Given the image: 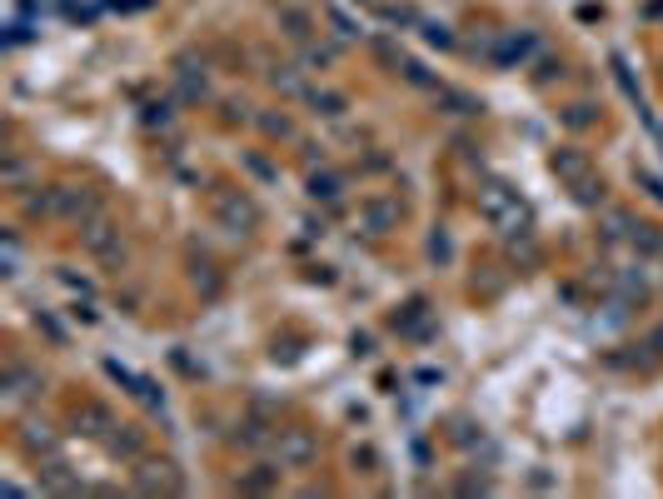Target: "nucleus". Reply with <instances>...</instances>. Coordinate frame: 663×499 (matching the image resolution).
I'll use <instances>...</instances> for the list:
<instances>
[{"label": "nucleus", "instance_id": "f257e3e1", "mask_svg": "<svg viewBox=\"0 0 663 499\" xmlns=\"http://www.w3.org/2000/svg\"><path fill=\"white\" fill-rule=\"evenodd\" d=\"M549 170H554L559 185L574 195V205H584V210H604V205H609L604 175L594 170L589 150H579V145H559V150L549 155Z\"/></svg>", "mask_w": 663, "mask_h": 499}, {"label": "nucleus", "instance_id": "f03ea898", "mask_svg": "<svg viewBox=\"0 0 663 499\" xmlns=\"http://www.w3.org/2000/svg\"><path fill=\"white\" fill-rule=\"evenodd\" d=\"M474 205H479V215H484L499 235H524V230L534 225L529 200H524L509 180H484V185H479V195H474Z\"/></svg>", "mask_w": 663, "mask_h": 499}, {"label": "nucleus", "instance_id": "7ed1b4c3", "mask_svg": "<svg viewBox=\"0 0 663 499\" xmlns=\"http://www.w3.org/2000/svg\"><path fill=\"white\" fill-rule=\"evenodd\" d=\"M210 215H215V225L220 230H230V235H255L260 230V205H255V195L245 190V185H215L210 190Z\"/></svg>", "mask_w": 663, "mask_h": 499}, {"label": "nucleus", "instance_id": "20e7f679", "mask_svg": "<svg viewBox=\"0 0 663 499\" xmlns=\"http://www.w3.org/2000/svg\"><path fill=\"white\" fill-rule=\"evenodd\" d=\"M80 250H85L90 260L120 270V265H125V235H120V220L105 215V210H100L95 220H85V225H80Z\"/></svg>", "mask_w": 663, "mask_h": 499}, {"label": "nucleus", "instance_id": "39448f33", "mask_svg": "<svg viewBox=\"0 0 663 499\" xmlns=\"http://www.w3.org/2000/svg\"><path fill=\"white\" fill-rule=\"evenodd\" d=\"M130 485H135V495H180L185 490L180 465L165 460V455H140L135 470H130Z\"/></svg>", "mask_w": 663, "mask_h": 499}, {"label": "nucleus", "instance_id": "423d86ee", "mask_svg": "<svg viewBox=\"0 0 663 499\" xmlns=\"http://www.w3.org/2000/svg\"><path fill=\"white\" fill-rule=\"evenodd\" d=\"M100 210H105V205H100L95 190H85V185H50V220L85 225V220H95Z\"/></svg>", "mask_w": 663, "mask_h": 499}, {"label": "nucleus", "instance_id": "0eeeda50", "mask_svg": "<svg viewBox=\"0 0 663 499\" xmlns=\"http://www.w3.org/2000/svg\"><path fill=\"white\" fill-rule=\"evenodd\" d=\"M320 460V435L315 430H280L275 435V465L280 470H310Z\"/></svg>", "mask_w": 663, "mask_h": 499}, {"label": "nucleus", "instance_id": "6e6552de", "mask_svg": "<svg viewBox=\"0 0 663 499\" xmlns=\"http://www.w3.org/2000/svg\"><path fill=\"white\" fill-rule=\"evenodd\" d=\"M399 220H404V205H399L394 195H369V200L359 205V230H364L369 240H384L389 230H399Z\"/></svg>", "mask_w": 663, "mask_h": 499}, {"label": "nucleus", "instance_id": "1a4fd4ad", "mask_svg": "<svg viewBox=\"0 0 663 499\" xmlns=\"http://www.w3.org/2000/svg\"><path fill=\"white\" fill-rule=\"evenodd\" d=\"M40 390H45V380H40L30 365H20V360L5 365V375H0V400H5V410H20V405L35 400Z\"/></svg>", "mask_w": 663, "mask_h": 499}, {"label": "nucleus", "instance_id": "9d476101", "mask_svg": "<svg viewBox=\"0 0 663 499\" xmlns=\"http://www.w3.org/2000/svg\"><path fill=\"white\" fill-rule=\"evenodd\" d=\"M100 445H105V455H115V460L135 465V460L145 455V430H140V425H115Z\"/></svg>", "mask_w": 663, "mask_h": 499}, {"label": "nucleus", "instance_id": "9b49d317", "mask_svg": "<svg viewBox=\"0 0 663 499\" xmlns=\"http://www.w3.org/2000/svg\"><path fill=\"white\" fill-rule=\"evenodd\" d=\"M275 25H280V35L295 40V45H310V40H315V15H310L305 5H280V10H275Z\"/></svg>", "mask_w": 663, "mask_h": 499}, {"label": "nucleus", "instance_id": "f8f14e48", "mask_svg": "<svg viewBox=\"0 0 663 499\" xmlns=\"http://www.w3.org/2000/svg\"><path fill=\"white\" fill-rule=\"evenodd\" d=\"M20 450L35 455V460H40V455L55 460V455H60V435H55L45 420H25V425H20Z\"/></svg>", "mask_w": 663, "mask_h": 499}, {"label": "nucleus", "instance_id": "ddd939ff", "mask_svg": "<svg viewBox=\"0 0 663 499\" xmlns=\"http://www.w3.org/2000/svg\"><path fill=\"white\" fill-rule=\"evenodd\" d=\"M75 430H80L85 440H105V435L115 430V415H110L100 400H85V405H75Z\"/></svg>", "mask_w": 663, "mask_h": 499}, {"label": "nucleus", "instance_id": "4468645a", "mask_svg": "<svg viewBox=\"0 0 663 499\" xmlns=\"http://www.w3.org/2000/svg\"><path fill=\"white\" fill-rule=\"evenodd\" d=\"M40 490H50V495H85V485L70 475V465H65L60 455H55V460L40 470Z\"/></svg>", "mask_w": 663, "mask_h": 499}, {"label": "nucleus", "instance_id": "2eb2a0df", "mask_svg": "<svg viewBox=\"0 0 663 499\" xmlns=\"http://www.w3.org/2000/svg\"><path fill=\"white\" fill-rule=\"evenodd\" d=\"M265 80H270L280 95H290V100L310 95V85H305V65H270V70H265Z\"/></svg>", "mask_w": 663, "mask_h": 499}, {"label": "nucleus", "instance_id": "dca6fc26", "mask_svg": "<svg viewBox=\"0 0 663 499\" xmlns=\"http://www.w3.org/2000/svg\"><path fill=\"white\" fill-rule=\"evenodd\" d=\"M175 90H180V100H185V105H200V100H210L205 65H200V70H190V65L180 60V70H175Z\"/></svg>", "mask_w": 663, "mask_h": 499}, {"label": "nucleus", "instance_id": "f3484780", "mask_svg": "<svg viewBox=\"0 0 663 499\" xmlns=\"http://www.w3.org/2000/svg\"><path fill=\"white\" fill-rule=\"evenodd\" d=\"M280 475H285L280 465H255V470L240 475V490L245 495H270V490H280Z\"/></svg>", "mask_w": 663, "mask_h": 499}, {"label": "nucleus", "instance_id": "a211bd4d", "mask_svg": "<svg viewBox=\"0 0 663 499\" xmlns=\"http://www.w3.org/2000/svg\"><path fill=\"white\" fill-rule=\"evenodd\" d=\"M339 45L344 40H310V45H300V65L305 70H325V65L339 60Z\"/></svg>", "mask_w": 663, "mask_h": 499}, {"label": "nucleus", "instance_id": "6ab92c4d", "mask_svg": "<svg viewBox=\"0 0 663 499\" xmlns=\"http://www.w3.org/2000/svg\"><path fill=\"white\" fill-rule=\"evenodd\" d=\"M305 105H310L320 120H339V115L349 110V100H344L339 90H310V95H305Z\"/></svg>", "mask_w": 663, "mask_h": 499}, {"label": "nucleus", "instance_id": "aec40b11", "mask_svg": "<svg viewBox=\"0 0 663 499\" xmlns=\"http://www.w3.org/2000/svg\"><path fill=\"white\" fill-rule=\"evenodd\" d=\"M339 195H344V175H334V170H315V175H310V200L334 205Z\"/></svg>", "mask_w": 663, "mask_h": 499}, {"label": "nucleus", "instance_id": "412c9836", "mask_svg": "<svg viewBox=\"0 0 663 499\" xmlns=\"http://www.w3.org/2000/svg\"><path fill=\"white\" fill-rule=\"evenodd\" d=\"M599 225H604V240H629L639 220H634L629 210H609V205H604V220H599Z\"/></svg>", "mask_w": 663, "mask_h": 499}, {"label": "nucleus", "instance_id": "4be33fe9", "mask_svg": "<svg viewBox=\"0 0 663 499\" xmlns=\"http://www.w3.org/2000/svg\"><path fill=\"white\" fill-rule=\"evenodd\" d=\"M0 180H5V190H35V185H30V165H25L20 155H5Z\"/></svg>", "mask_w": 663, "mask_h": 499}, {"label": "nucleus", "instance_id": "5701e85b", "mask_svg": "<svg viewBox=\"0 0 663 499\" xmlns=\"http://www.w3.org/2000/svg\"><path fill=\"white\" fill-rule=\"evenodd\" d=\"M280 430H270V425H260V420H245L240 430H235V440L245 445V450H260V445H270Z\"/></svg>", "mask_w": 663, "mask_h": 499}, {"label": "nucleus", "instance_id": "b1692460", "mask_svg": "<svg viewBox=\"0 0 663 499\" xmlns=\"http://www.w3.org/2000/svg\"><path fill=\"white\" fill-rule=\"evenodd\" d=\"M255 125H260V130H265L270 140H290V135H295L290 115H275V110H260V115H255Z\"/></svg>", "mask_w": 663, "mask_h": 499}, {"label": "nucleus", "instance_id": "393cba45", "mask_svg": "<svg viewBox=\"0 0 663 499\" xmlns=\"http://www.w3.org/2000/svg\"><path fill=\"white\" fill-rule=\"evenodd\" d=\"M629 245H634L639 255H663V235H659V230H654V225H634Z\"/></svg>", "mask_w": 663, "mask_h": 499}, {"label": "nucleus", "instance_id": "a878e982", "mask_svg": "<svg viewBox=\"0 0 663 499\" xmlns=\"http://www.w3.org/2000/svg\"><path fill=\"white\" fill-rule=\"evenodd\" d=\"M325 20L334 25V40H359V35H364V30H359V25L339 10V5H325Z\"/></svg>", "mask_w": 663, "mask_h": 499}, {"label": "nucleus", "instance_id": "bb28decb", "mask_svg": "<svg viewBox=\"0 0 663 499\" xmlns=\"http://www.w3.org/2000/svg\"><path fill=\"white\" fill-rule=\"evenodd\" d=\"M434 95H439V100L449 105V115H479V110H484L479 100H469V95H459V90H444V85H439Z\"/></svg>", "mask_w": 663, "mask_h": 499}, {"label": "nucleus", "instance_id": "cd10ccee", "mask_svg": "<svg viewBox=\"0 0 663 499\" xmlns=\"http://www.w3.org/2000/svg\"><path fill=\"white\" fill-rule=\"evenodd\" d=\"M564 125H569V130H589V125H599V110H594V105H569V110H564Z\"/></svg>", "mask_w": 663, "mask_h": 499}, {"label": "nucleus", "instance_id": "c85d7f7f", "mask_svg": "<svg viewBox=\"0 0 663 499\" xmlns=\"http://www.w3.org/2000/svg\"><path fill=\"white\" fill-rule=\"evenodd\" d=\"M424 40H429V45H444V50L454 45V35H449V25H439V20H424Z\"/></svg>", "mask_w": 663, "mask_h": 499}, {"label": "nucleus", "instance_id": "c756f323", "mask_svg": "<svg viewBox=\"0 0 663 499\" xmlns=\"http://www.w3.org/2000/svg\"><path fill=\"white\" fill-rule=\"evenodd\" d=\"M220 110H225V125H235V120H240V125H245V120H255V110H250L245 100H225Z\"/></svg>", "mask_w": 663, "mask_h": 499}, {"label": "nucleus", "instance_id": "7c9ffc66", "mask_svg": "<svg viewBox=\"0 0 663 499\" xmlns=\"http://www.w3.org/2000/svg\"><path fill=\"white\" fill-rule=\"evenodd\" d=\"M170 120H175V115H170V105H165V100H160V105H145V125H160V130H170Z\"/></svg>", "mask_w": 663, "mask_h": 499}, {"label": "nucleus", "instance_id": "2f4dec72", "mask_svg": "<svg viewBox=\"0 0 663 499\" xmlns=\"http://www.w3.org/2000/svg\"><path fill=\"white\" fill-rule=\"evenodd\" d=\"M15 270H20V240L5 230V275H15Z\"/></svg>", "mask_w": 663, "mask_h": 499}, {"label": "nucleus", "instance_id": "473e14b6", "mask_svg": "<svg viewBox=\"0 0 663 499\" xmlns=\"http://www.w3.org/2000/svg\"><path fill=\"white\" fill-rule=\"evenodd\" d=\"M55 280H60V285H70V290H80V295H90V280H85V275H75V270H65V265L55 270Z\"/></svg>", "mask_w": 663, "mask_h": 499}, {"label": "nucleus", "instance_id": "72a5a7b5", "mask_svg": "<svg viewBox=\"0 0 663 499\" xmlns=\"http://www.w3.org/2000/svg\"><path fill=\"white\" fill-rule=\"evenodd\" d=\"M454 490H459V495H489V480H484V475H479V480H474V475H464Z\"/></svg>", "mask_w": 663, "mask_h": 499}, {"label": "nucleus", "instance_id": "f704fd0d", "mask_svg": "<svg viewBox=\"0 0 663 499\" xmlns=\"http://www.w3.org/2000/svg\"><path fill=\"white\" fill-rule=\"evenodd\" d=\"M245 165H250L260 180H275V165H270V160H260V155H245Z\"/></svg>", "mask_w": 663, "mask_h": 499}, {"label": "nucleus", "instance_id": "c9c22d12", "mask_svg": "<svg viewBox=\"0 0 663 499\" xmlns=\"http://www.w3.org/2000/svg\"><path fill=\"white\" fill-rule=\"evenodd\" d=\"M429 255H434V260H449V235H444V230L429 240Z\"/></svg>", "mask_w": 663, "mask_h": 499}, {"label": "nucleus", "instance_id": "e433bc0d", "mask_svg": "<svg viewBox=\"0 0 663 499\" xmlns=\"http://www.w3.org/2000/svg\"><path fill=\"white\" fill-rule=\"evenodd\" d=\"M454 440H459V445H474V425H469V420H454Z\"/></svg>", "mask_w": 663, "mask_h": 499}, {"label": "nucleus", "instance_id": "4c0bfd02", "mask_svg": "<svg viewBox=\"0 0 663 499\" xmlns=\"http://www.w3.org/2000/svg\"><path fill=\"white\" fill-rule=\"evenodd\" d=\"M649 350H654V355H663V320L654 325V335H649Z\"/></svg>", "mask_w": 663, "mask_h": 499}]
</instances>
